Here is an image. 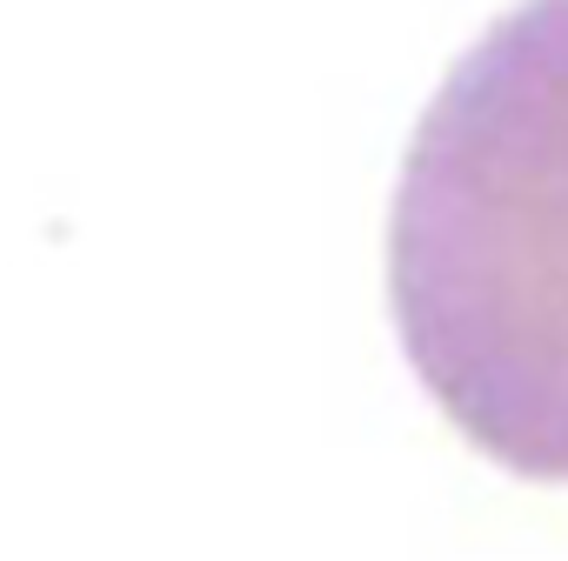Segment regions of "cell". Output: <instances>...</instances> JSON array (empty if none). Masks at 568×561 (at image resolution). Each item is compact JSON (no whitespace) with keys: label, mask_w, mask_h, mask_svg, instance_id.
<instances>
[{"label":"cell","mask_w":568,"mask_h":561,"mask_svg":"<svg viewBox=\"0 0 568 561\" xmlns=\"http://www.w3.org/2000/svg\"><path fill=\"white\" fill-rule=\"evenodd\" d=\"M388 288L455 428L515 475L568 481V0L515 8L435 94Z\"/></svg>","instance_id":"obj_1"}]
</instances>
